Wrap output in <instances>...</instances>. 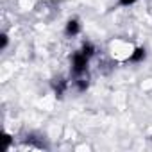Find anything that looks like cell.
Here are the masks:
<instances>
[{"label": "cell", "instance_id": "cell-1", "mask_svg": "<svg viewBox=\"0 0 152 152\" xmlns=\"http://www.w3.org/2000/svg\"><path fill=\"white\" fill-rule=\"evenodd\" d=\"M90 57H86L81 50H75L70 57V73L72 77H81V75H86L88 73V68H90Z\"/></svg>", "mask_w": 152, "mask_h": 152}, {"label": "cell", "instance_id": "cell-2", "mask_svg": "<svg viewBox=\"0 0 152 152\" xmlns=\"http://www.w3.org/2000/svg\"><path fill=\"white\" fill-rule=\"evenodd\" d=\"M63 32H64L66 38H77V36L83 32V23H81V20L75 18V16H73V18H68L66 23H64Z\"/></svg>", "mask_w": 152, "mask_h": 152}, {"label": "cell", "instance_id": "cell-7", "mask_svg": "<svg viewBox=\"0 0 152 152\" xmlns=\"http://www.w3.org/2000/svg\"><path fill=\"white\" fill-rule=\"evenodd\" d=\"M7 47H9V36H7V32H2L0 34V50L6 52Z\"/></svg>", "mask_w": 152, "mask_h": 152}, {"label": "cell", "instance_id": "cell-8", "mask_svg": "<svg viewBox=\"0 0 152 152\" xmlns=\"http://www.w3.org/2000/svg\"><path fill=\"white\" fill-rule=\"evenodd\" d=\"M138 2V0H118V6L120 7H131Z\"/></svg>", "mask_w": 152, "mask_h": 152}, {"label": "cell", "instance_id": "cell-5", "mask_svg": "<svg viewBox=\"0 0 152 152\" xmlns=\"http://www.w3.org/2000/svg\"><path fill=\"white\" fill-rule=\"evenodd\" d=\"M73 88H75L77 93H86L88 88H90V77H88V73L81 75V77H75L73 79Z\"/></svg>", "mask_w": 152, "mask_h": 152}, {"label": "cell", "instance_id": "cell-3", "mask_svg": "<svg viewBox=\"0 0 152 152\" xmlns=\"http://www.w3.org/2000/svg\"><path fill=\"white\" fill-rule=\"evenodd\" d=\"M145 59H147V48L145 47H134L129 52V56L125 57V63L127 64H141Z\"/></svg>", "mask_w": 152, "mask_h": 152}, {"label": "cell", "instance_id": "cell-6", "mask_svg": "<svg viewBox=\"0 0 152 152\" xmlns=\"http://www.w3.org/2000/svg\"><path fill=\"white\" fill-rule=\"evenodd\" d=\"M86 57H90V59H93L95 56H97V45L93 43V41H83V45H81V48H79Z\"/></svg>", "mask_w": 152, "mask_h": 152}, {"label": "cell", "instance_id": "cell-4", "mask_svg": "<svg viewBox=\"0 0 152 152\" xmlns=\"http://www.w3.org/2000/svg\"><path fill=\"white\" fill-rule=\"evenodd\" d=\"M50 88H52V91H54V95H56L57 99H63V97L66 95L68 88H70V83H68L64 77H57V79H54V81L50 83Z\"/></svg>", "mask_w": 152, "mask_h": 152}]
</instances>
